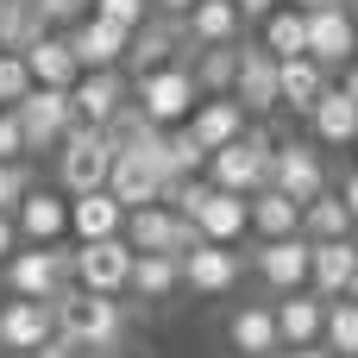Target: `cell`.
<instances>
[{"instance_id":"484cf974","label":"cell","mask_w":358,"mask_h":358,"mask_svg":"<svg viewBox=\"0 0 358 358\" xmlns=\"http://www.w3.org/2000/svg\"><path fill=\"white\" fill-rule=\"evenodd\" d=\"M182 38H189V50H201V44H239L245 38V13L233 0H195L182 13Z\"/></svg>"},{"instance_id":"4fadbf2b","label":"cell","mask_w":358,"mask_h":358,"mask_svg":"<svg viewBox=\"0 0 358 358\" xmlns=\"http://www.w3.org/2000/svg\"><path fill=\"white\" fill-rule=\"evenodd\" d=\"M126 101H132V76H126V69H82V76L69 82L76 126H107Z\"/></svg>"},{"instance_id":"816d5d0a","label":"cell","mask_w":358,"mask_h":358,"mask_svg":"<svg viewBox=\"0 0 358 358\" xmlns=\"http://www.w3.org/2000/svg\"><path fill=\"white\" fill-rule=\"evenodd\" d=\"M0 302H6V277H0Z\"/></svg>"},{"instance_id":"7bdbcfd3","label":"cell","mask_w":358,"mask_h":358,"mask_svg":"<svg viewBox=\"0 0 358 358\" xmlns=\"http://www.w3.org/2000/svg\"><path fill=\"white\" fill-rule=\"evenodd\" d=\"M334 88H340V94H346V101L358 107V57L346 63V69H340V76H334Z\"/></svg>"},{"instance_id":"1f68e13d","label":"cell","mask_w":358,"mask_h":358,"mask_svg":"<svg viewBox=\"0 0 358 358\" xmlns=\"http://www.w3.org/2000/svg\"><path fill=\"white\" fill-rule=\"evenodd\" d=\"M258 44L283 63V57H308V13H296V6H271L264 19H258Z\"/></svg>"},{"instance_id":"b9f144b4","label":"cell","mask_w":358,"mask_h":358,"mask_svg":"<svg viewBox=\"0 0 358 358\" xmlns=\"http://www.w3.org/2000/svg\"><path fill=\"white\" fill-rule=\"evenodd\" d=\"M334 195L346 201V214H352V220H358V164H352V170H346V176H340V182H334Z\"/></svg>"},{"instance_id":"c3c4849f","label":"cell","mask_w":358,"mask_h":358,"mask_svg":"<svg viewBox=\"0 0 358 358\" xmlns=\"http://www.w3.org/2000/svg\"><path fill=\"white\" fill-rule=\"evenodd\" d=\"M19 358H76V352H69V346H57V340H50V346H38V352H19Z\"/></svg>"},{"instance_id":"6da1fadb","label":"cell","mask_w":358,"mask_h":358,"mask_svg":"<svg viewBox=\"0 0 358 358\" xmlns=\"http://www.w3.org/2000/svg\"><path fill=\"white\" fill-rule=\"evenodd\" d=\"M50 308H57V346H69V352H120V340L132 327L126 296H94V289H76V283Z\"/></svg>"},{"instance_id":"7402d4cb","label":"cell","mask_w":358,"mask_h":358,"mask_svg":"<svg viewBox=\"0 0 358 358\" xmlns=\"http://www.w3.org/2000/svg\"><path fill=\"white\" fill-rule=\"evenodd\" d=\"M327 82H334V76H327L315 57H283V63H277V113H296V120H302V113L327 94Z\"/></svg>"},{"instance_id":"8d00e7d4","label":"cell","mask_w":358,"mask_h":358,"mask_svg":"<svg viewBox=\"0 0 358 358\" xmlns=\"http://www.w3.org/2000/svg\"><path fill=\"white\" fill-rule=\"evenodd\" d=\"M25 94H31V69H25L19 50H6V57H0V107H19Z\"/></svg>"},{"instance_id":"9c48e42d","label":"cell","mask_w":358,"mask_h":358,"mask_svg":"<svg viewBox=\"0 0 358 358\" xmlns=\"http://www.w3.org/2000/svg\"><path fill=\"white\" fill-rule=\"evenodd\" d=\"M271 189H283L289 201H315L321 189H334V176H327V164H321V145H308V138H277V151H271Z\"/></svg>"},{"instance_id":"f546056e","label":"cell","mask_w":358,"mask_h":358,"mask_svg":"<svg viewBox=\"0 0 358 358\" xmlns=\"http://www.w3.org/2000/svg\"><path fill=\"white\" fill-rule=\"evenodd\" d=\"M176 289H182V258H170V252H132V283H126L132 302H170Z\"/></svg>"},{"instance_id":"9a60e30c","label":"cell","mask_w":358,"mask_h":358,"mask_svg":"<svg viewBox=\"0 0 358 358\" xmlns=\"http://www.w3.org/2000/svg\"><path fill=\"white\" fill-rule=\"evenodd\" d=\"M233 101L252 113V120H271L277 113V57L258 44V38H245L239 44V76H233Z\"/></svg>"},{"instance_id":"9f6ffc18","label":"cell","mask_w":358,"mask_h":358,"mask_svg":"<svg viewBox=\"0 0 358 358\" xmlns=\"http://www.w3.org/2000/svg\"><path fill=\"white\" fill-rule=\"evenodd\" d=\"M113 358H120V352H113Z\"/></svg>"},{"instance_id":"52a82bcc","label":"cell","mask_w":358,"mask_h":358,"mask_svg":"<svg viewBox=\"0 0 358 358\" xmlns=\"http://www.w3.org/2000/svg\"><path fill=\"white\" fill-rule=\"evenodd\" d=\"M120 239L132 245V252H170V258H182L201 233H195V220H182L176 208H164V201H145V208H126V227H120Z\"/></svg>"},{"instance_id":"8992f818","label":"cell","mask_w":358,"mask_h":358,"mask_svg":"<svg viewBox=\"0 0 358 358\" xmlns=\"http://www.w3.org/2000/svg\"><path fill=\"white\" fill-rule=\"evenodd\" d=\"M69 283L76 289H94V296H126V283H132V245L126 239L69 245Z\"/></svg>"},{"instance_id":"f5cc1de1","label":"cell","mask_w":358,"mask_h":358,"mask_svg":"<svg viewBox=\"0 0 358 358\" xmlns=\"http://www.w3.org/2000/svg\"><path fill=\"white\" fill-rule=\"evenodd\" d=\"M0 57H6V44H0Z\"/></svg>"},{"instance_id":"7a4b0ae2","label":"cell","mask_w":358,"mask_h":358,"mask_svg":"<svg viewBox=\"0 0 358 358\" xmlns=\"http://www.w3.org/2000/svg\"><path fill=\"white\" fill-rule=\"evenodd\" d=\"M271 151H277V138H271V126L264 120H252L233 145H220V151H208V182L214 189H227V195H258L264 182H271Z\"/></svg>"},{"instance_id":"ab89813d","label":"cell","mask_w":358,"mask_h":358,"mask_svg":"<svg viewBox=\"0 0 358 358\" xmlns=\"http://www.w3.org/2000/svg\"><path fill=\"white\" fill-rule=\"evenodd\" d=\"M25 157V132H19V113L0 107V164H19Z\"/></svg>"},{"instance_id":"30bf717a","label":"cell","mask_w":358,"mask_h":358,"mask_svg":"<svg viewBox=\"0 0 358 358\" xmlns=\"http://www.w3.org/2000/svg\"><path fill=\"white\" fill-rule=\"evenodd\" d=\"M19 245H69V195L57 182H31L13 208Z\"/></svg>"},{"instance_id":"5bb4252c","label":"cell","mask_w":358,"mask_h":358,"mask_svg":"<svg viewBox=\"0 0 358 358\" xmlns=\"http://www.w3.org/2000/svg\"><path fill=\"white\" fill-rule=\"evenodd\" d=\"M57 340V308L50 302H31V296H6L0 302V352L19 358V352H38Z\"/></svg>"},{"instance_id":"f35d334b","label":"cell","mask_w":358,"mask_h":358,"mask_svg":"<svg viewBox=\"0 0 358 358\" xmlns=\"http://www.w3.org/2000/svg\"><path fill=\"white\" fill-rule=\"evenodd\" d=\"M94 13L113 19V25H126V31H138L151 19V0H94Z\"/></svg>"},{"instance_id":"3957f363","label":"cell","mask_w":358,"mask_h":358,"mask_svg":"<svg viewBox=\"0 0 358 358\" xmlns=\"http://www.w3.org/2000/svg\"><path fill=\"white\" fill-rule=\"evenodd\" d=\"M195 101H201V88H195L189 63H164V69L132 76V107H138L151 126H182V120L195 113Z\"/></svg>"},{"instance_id":"ac0fdd59","label":"cell","mask_w":358,"mask_h":358,"mask_svg":"<svg viewBox=\"0 0 358 358\" xmlns=\"http://www.w3.org/2000/svg\"><path fill=\"white\" fill-rule=\"evenodd\" d=\"M63 38H69V50H76L82 69H120L132 31L113 25V19H101V13H88V19H76V25H63Z\"/></svg>"},{"instance_id":"83f0119b","label":"cell","mask_w":358,"mask_h":358,"mask_svg":"<svg viewBox=\"0 0 358 358\" xmlns=\"http://www.w3.org/2000/svg\"><path fill=\"white\" fill-rule=\"evenodd\" d=\"M19 57H25V69H31V88H69V82L82 76V63H76V50H69L63 31H44V38L25 44Z\"/></svg>"},{"instance_id":"44dd1931","label":"cell","mask_w":358,"mask_h":358,"mask_svg":"<svg viewBox=\"0 0 358 358\" xmlns=\"http://www.w3.org/2000/svg\"><path fill=\"white\" fill-rule=\"evenodd\" d=\"M352 271H358V245L352 239H315V245H308V289H315L321 302L346 296Z\"/></svg>"},{"instance_id":"d4e9b609","label":"cell","mask_w":358,"mask_h":358,"mask_svg":"<svg viewBox=\"0 0 358 358\" xmlns=\"http://www.w3.org/2000/svg\"><path fill=\"white\" fill-rule=\"evenodd\" d=\"M271 315H277V340H283V346H321L327 302H321L315 289H289V296H277Z\"/></svg>"},{"instance_id":"11a10c76","label":"cell","mask_w":358,"mask_h":358,"mask_svg":"<svg viewBox=\"0 0 358 358\" xmlns=\"http://www.w3.org/2000/svg\"><path fill=\"white\" fill-rule=\"evenodd\" d=\"M0 358H6V352H0Z\"/></svg>"},{"instance_id":"2e32d148","label":"cell","mask_w":358,"mask_h":358,"mask_svg":"<svg viewBox=\"0 0 358 358\" xmlns=\"http://www.w3.org/2000/svg\"><path fill=\"white\" fill-rule=\"evenodd\" d=\"M308 57H315L327 76H340V69L358 57V19L346 13V6H321V13H308Z\"/></svg>"},{"instance_id":"cb8c5ba5","label":"cell","mask_w":358,"mask_h":358,"mask_svg":"<svg viewBox=\"0 0 358 358\" xmlns=\"http://www.w3.org/2000/svg\"><path fill=\"white\" fill-rule=\"evenodd\" d=\"M195 233H201V239H214V245H245V239H252V214H245V195L208 189V201L195 208Z\"/></svg>"},{"instance_id":"74e56055","label":"cell","mask_w":358,"mask_h":358,"mask_svg":"<svg viewBox=\"0 0 358 358\" xmlns=\"http://www.w3.org/2000/svg\"><path fill=\"white\" fill-rule=\"evenodd\" d=\"M38 182V170H31V157H19V164H0V214H13L19 208V195Z\"/></svg>"},{"instance_id":"ffe728a7","label":"cell","mask_w":358,"mask_h":358,"mask_svg":"<svg viewBox=\"0 0 358 358\" xmlns=\"http://www.w3.org/2000/svg\"><path fill=\"white\" fill-rule=\"evenodd\" d=\"M182 126L201 138V151H220V145H233V138L252 126V113H245L233 94H201V101H195V113H189Z\"/></svg>"},{"instance_id":"e575fe53","label":"cell","mask_w":358,"mask_h":358,"mask_svg":"<svg viewBox=\"0 0 358 358\" xmlns=\"http://www.w3.org/2000/svg\"><path fill=\"white\" fill-rule=\"evenodd\" d=\"M352 227L358 220L346 214V201H340L334 189H321V195L302 208V239H308V245H315V239H352Z\"/></svg>"},{"instance_id":"4dcf8cb0","label":"cell","mask_w":358,"mask_h":358,"mask_svg":"<svg viewBox=\"0 0 358 358\" xmlns=\"http://www.w3.org/2000/svg\"><path fill=\"white\" fill-rule=\"evenodd\" d=\"M302 120H308L315 145H352V138H358V107L340 94V88H334V82H327V94H321V101H315Z\"/></svg>"},{"instance_id":"277c9868","label":"cell","mask_w":358,"mask_h":358,"mask_svg":"<svg viewBox=\"0 0 358 358\" xmlns=\"http://www.w3.org/2000/svg\"><path fill=\"white\" fill-rule=\"evenodd\" d=\"M107 164H113L107 132H101V126H69L63 145H57V189H63V195L107 189Z\"/></svg>"},{"instance_id":"681fc988","label":"cell","mask_w":358,"mask_h":358,"mask_svg":"<svg viewBox=\"0 0 358 358\" xmlns=\"http://www.w3.org/2000/svg\"><path fill=\"white\" fill-rule=\"evenodd\" d=\"M283 6H296V13H321V6H340V0H283Z\"/></svg>"},{"instance_id":"bcb514c9","label":"cell","mask_w":358,"mask_h":358,"mask_svg":"<svg viewBox=\"0 0 358 358\" xmlns=\"http://www.w3.org/2000/svg\"><path fill=\"white\" fill-rule=\"evenodd\" d=\"M189 6H195V0H151V13H157V19H176V25H182Z\"/></svg>"},{"instance_id":"4316f807","label":"cell","mask_w":358,"mask_h":358,"mask_svg":"<svg viewBox=\"0 0 358 358\" xmlns=\"http://www.w3.org/2000/svg\"><path fill=\"white\" fill-rule=\"evenodd\" d=\"M107 195H113L120 208H145V201L164 195V176H157V164H145L138 151H113V164H107Z\"/></svg>"},{"instance_id":"ee69618b","label":"cell","mask_w":358,"mask_h":358,"mask_svg":"<svg viewBox=\"0 0 358 358\" xmlns=\"http://www.w3.org/2000/svg\"><path fill=\"white\" fill-rule=\"evenodd\" d=\"M19 252V227H13V214H0V264Z\"/></svg>"},{"instance_id":"5b68a950","label":"cell","mask_w":358,"mask_h":358,"mask_svg":"<svg viewBox=\"0 0 358 358\" xmlns=\"http://www.w3.org/2000/svg\"><path fill=\"white\" fill-rule=\"evenodd\" d=\"M6 296H31V302H57L69 289V245H19L6 264Z\"/></svg>"},{"instance_id":"603a6c76","label":"cell","mask_w":358,"mask_h":358,"mask_svg":"<svg viewBox=\"0 0 358 358\" xmlns=\"http://www.w3.org/2000/svg\"><path fill=\"white\" fill-rule=\"evenodd\" d=\"M120 227H126V208H120L107 189L69 195V245H88V239H120Z\"/></svg>"},{"instance_id":"ba28073f","label":"cell","mask_w":358,"mask_h":358,"mask_svg":"<svg viewBox=\"0 0 358 358\" xmlns=\"http://www.w3.org/2000/svg\"><path fill=\"white\" fill-rule=\"evenodd\" d=\"M19 132H25V157H44L63 145V132L76 126V107H69V88H31L19 107Z\"/></svg>"},{"instance_id":"8fae6325","label":"cell","mask_w":358,"mask_h":358,"mask_svg":"<svg viewBox=\"0 0 358 358\" xmlns=\"http://www.w3.org/2000/svg\"><path fill=\"white\" fill-rule=\"evenodd\" d=\"M245 283V252L239 245H214V239H195L182 252V289L189 296H233Z\"/></svg>"},{"instance_id":"7c38bea8","label":"cell","mask_w":358,"mask_h":358,"mask_svg":"<svg viewBox=\"0 0 358 358\" xmlns=\"http://www.w3.org/2000/svg\"><path fill=\"white\" fill-rule=\"evenodd\" d=\"M245 271L271 289V296H289V289H308V239H258Z\"/></svg>"},{"instance_id":"836d02e7","label":"cell","mask_w":358,"mask_h":358,"mask_svg":"<svg viewBox=\"0 0 358 358\" xmlns=\"http://www.w3.org/2000/svg\"><path fill=\"white\" fill-rule=\"evenodd\" d=\"M157 170H164V182H176V176H201V170H208V151H201V138H195L189 126H164Z\"/></svg>"},{"instance_id":"f6af8a7d","label":"cell","mask_w":358,"mask_h":358,"mask_svg":"<svg viewBox=\"0 0 358 358\" xmlns=\"http://www.w3.org/2000/svg\"><path fill=\"white\" fill-rule=\"evenodd\" d=\"M233 6H239V13H245V25H258V19H264V13H271V6H283V0H233Z\"/></svg>"},{"instance_id":"db71d44e","label":"cell","mask_w":358,"mask_h":358,"mask_svg":"<svg viewBox=\"0 0 358 358\" xmlns=\"http://www.w3.org/2000/svg\"><path fill=\"white\" fill-rule=\"evenodd\" d=\"M352 151H358V138H352Z\"/></svg>"},{"instance_id":"f1b7e54d","label":"cell","mask_w":358,"mask_h":358,"mask_svg":"<svg viewBox=\"0 0 358 358\" xmlns=\"http://www.w3.org/2000/svg\"><path fill=\"white\" fill-rule=\"evenodd\" d=\"M245 214H252V239H296L302 233V201H289L271 182L258 195H245Z\"/></svg>"},{"instance_id":"d6a6232c","label":"cell","mask_w":358,"mask_h":358,"mask_svg":"<svg viewBox=\"0 0 358 358\" xmlns=\"http://www.w3.org/2000/svg\"><path fill=\"white\" fill-rule=\"evenodd\" d=\"M239 44H245V38H239ZM239 44H201V50H189V57H182L201 94H233V76H239Z\"/></svg>"},{"instance_id":"d6986e66","label":"cell","mask_w":358,"mask_h":358,"mask_svg":"<svg viewBox=\"0 0 358 358\" xmlns=\"http://www.w3.org/2000/svg\"><path fill=\"white\" fill-rule=\"evenodd\" d=\"M227 352H233V358H277V352H283L271 302H245V308L227 315Z\"/></svg>"},{"instance_id":"e0dca14e","label":"cell","mask_w":358,"mask_h":358,"mask_svg":"<svg viewBox=\"0 0 358 358\" xmlns=\"http://www.w3.org/2000/svg\"><path fill=\"white\" fill-rule=\"evenodd\" d=\"M182 57H189V38H182V25H176V19H157V13H151V19H145V25L126 38V63H120V69H126V76H145V69L182 63Z\"/></svg>"},{"instance_id":"d590c367","label":"cell","mask_w":358,"mask_h":358,"mask_svg":"<svg viewBox=\"0 0 358 358\" xmlns=\"http://www.w3.org/2000/svg\"><path fill=\"white\" fill-rule=\"evenodd\" d=\"M321 346H327L334 358H358V302H346V296H334V302H327Z\"/></svg>"},{"instance_id":"7dc6e473","label":"cell","mask_w":358,"mask_h":358,"mask_svg":"<svg viewBox=\"0 0 358 358\" xmlns=\"http://www.w3.org/2000/svg\"><path fill=\"white\" fill-rule=\"evenodd\" d=\"M277 358H334V352H327V346H283Z\"/></svg>"},{"instance_id":"f907efd6","label":"cell","mask_w":358,"mask_h":358,"mask_svg":"<svg viewBox=\"0 0 358 358\" xmlns=\"http://www.w3.org/2000/svg\"><path fill=\"white\" fill-rule=\"evenodd\" d=\"M346 302H358V271H352V283H346Z\"/></svg>"},{"instance_id":"60d3db41","label":"cell","mask_w":358,"mask_h":358,"mask_svg":"<svg viewBox=\"0 0 358 358\" xmlns=\"http://www.w3.org/2000/svg\"><path fill=\"white\" fill-rule=\"evenodd\" d=\"M94 13V0H50V25L63 31V25H76V19H88Z\"/></svg>"}]
</instances>
